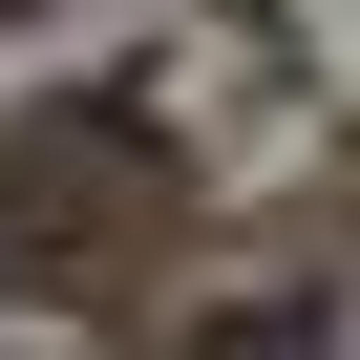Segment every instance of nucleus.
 Listing matches in <instances>:
<instances>
[{
    "label": "nucleus",
    "instance_id": "1",
    "mask_svg": "<svg viewBox=\"0 0 360 360\" xmlns=\"http://www.w3.org/2000/svg\"><path fill=\"white\" fill-rule=\"evenodd\" d=\"M212 360H318V318H297V297H276V318H233V339H212Z\"/></svg>",
    "mask_w": 360,
    "mask_h": 360
}]
</instances>
